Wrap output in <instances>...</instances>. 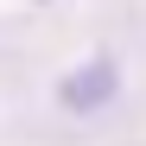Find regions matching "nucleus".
<instances>
[{"label":"nucleus","instance_id":"nucleus-1","mask_svg":"<svg viewBox=\"0 0 146 146\" xmlns=\"http://www.w3.org/2000/svg\"><path fill=\"white\" fill-rule=\"evenodd\" d=\"M108 95H114V57H89L83 70H70V76H64L57 102L76 108V114H89V108H102Z\"/></svg>","mask_w":146,"mask_h":146}]
</instances>
